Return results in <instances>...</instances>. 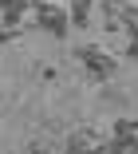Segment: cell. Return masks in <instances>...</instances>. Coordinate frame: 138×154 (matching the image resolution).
Listing matches in <instances>:
<instances>
[{"mask_svg": "<svg viewBox=\"0 0 138 154\" xmlns=\"http://www.w3.org/2000/svg\"><path fill=\"white\" fill-rule=\"evenodd\" d=\"M75 55L83 59L87 79H95V83H107V79H115V75H118V59H111L103 48H79Z\"/></svg>", "mask_w": 138, "mask_h": 154, "instance_id": "cell-1", "label": "cell"}, {"mask_svg": "<svg viewBox=\"0 0 138 154\" xmlns=\"http://www.w3.org/2000/svg\"><path fill=\"white\" fill-rule=\"evenodd\" d=\"M63 146H67V150H83V146L91 150V146H95V131H75V134L67 138Z\"/></svg>", "mask_w": 138, "mask_h": 154, "instance_id": "cell-2", "label": "cell"}, {"mask_svg": "<svg viewBox=\"0 0 138 154\" xmlns=\"http://www.w3.org/2000/svg\"><path fill=\"white\" fill-rule=\"evenodd\" d=\"M118 24L126 28L130 36H138V8H130V4H126V8H122V16H118Z\"/></svg>", "mask_w": 138, "mask_h": 154, "instance_id": "cell-3", "label": "cell"}, {"mask_svg": "<svg viewBox=\"0 0 138 154\" xmlns=\"http://www.w3.org/2000/svg\"><path fill=\"white\" fill-rule=\"evenodd\" d=\"M126 8V0H103V12H107V20H118Z\"/></svg>", "mask_w": 138, "mask_h": 154, "instance_id": "cell-4", "label": "cell"}, {"mask_svg": "<svg viewBox=\"0 0 138 154\" xmlns=\"http://www.w3.org/2000/svg\"><path fill=\"white\" fill-rule=\"evenodd\" d=\"M126 55H130L134 63H138V36H130V48H126Z\"/></svg>", "mask_w": 138, "mask_h": 154, "instance_id": "cell-5", "label": "cell"}]
</instances>
